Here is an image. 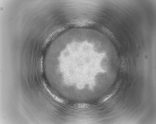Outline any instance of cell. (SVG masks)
Masks as SVG:
<instances>
[{
    "mask_svg": "<svg viewBox=\"0 0 156 124\" xmlns=\"http://www.w3.org/2000/svg\"><path fill=\"white\" fill-rule=\"evenodd\" d=\"M73 106L76 108H84L90 107V104L85 103H75L73 105Z\"/></svg>",
    "mask_w": 156,
    "mask_h": 124,
    "instance_id": "7a4b0ae2",
    "label": "cell"
},
{
    "mask_svg": "<svg viewBox=\"0 0 156 124\" xmlns=\"http://www.w3.org/2000/svg\"><path fill=\"white\" fill-rule=\"evenodd\" d=\"M122 79H120L117 82L114 89L110 93L101 97L98 101V104H101L105 102L115 94L117 91L121 83Z\"/></svg>",
    "mask_w": 156,
    "mask_h": 124,
    "instance_id": "6da1fadb",
    "label": "cell"
},
{
    "mask_svg": "<svg viewBox=\"0 0 156 124\" xmlns=\"http://www.w3.org/2000/svg\"><path fill=\"white\" fill-rule=\"evenodd\" d=\"M126 62L125 57L122 56L120 59V67L121 70H125L126 66Z\"/></svg>",
    "mask_w": 156,
    "mask_h": 124,
    "instance_id": "3957f363",
    "label": "cell"
}]
</instances>
